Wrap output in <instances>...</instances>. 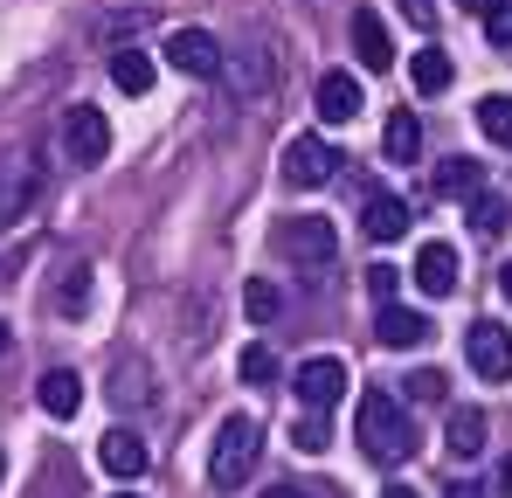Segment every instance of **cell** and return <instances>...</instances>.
I'll return each instance as SVG.
<instances>
[{"mask_svg":"<svg viewBox=\"0 0 512 498\" xmlns=\"http://www.w3.org/2000/svg\"><path fill=\"white\" fill-rule=\"evenodd\" d=\"M353 436H360V450H367V464H409V450H416V429H409V415H402V395H388V388H374V395H360V409H353Z\"/></svg>","mask_w":512,"mask_h":498,"instance_id":"cell-1","label":"cell"},{"mask_svg":"<svg viewBox=\"0 0 512 498\" xmlns=\"http://www.w3.org/2000/svg\"><path fill=\"white\" fill-rule=\"evenodd\" d=\"M256 457H263V422H256V415H229V422L215 429V450H208V485H215V492L250 485Z\"/></svg>","mask_w":512,"mask_h":498,"instance_id":"cell-2","label":"cell"},{"mask_svg":"<svg viewBox=\"0 0 512 498\" xmlns=\"http://www.w3.org/2000/svg\"><path fill=\"white\" fill-rule=\"evenodd\" d=\"M333 222H319V215H291V222H277V256L284 263H305V270H319V263H333Z\"/></svg>","mask_w":512,"mask_h":498,"instance_id":"cell-3","label":"cell"},{"mask_svg":"<svg viewBox=\"0 0 512 498\" xmlns=\"http://www.w3.org/2000/svg\"><path fill=\"white\" fill-rule=\"evenodd\" d=\"M291 395H298L305 409H319V415L340 409V402H346V360H340V353H312V360L291 374Z\"/></svg>","mask_w":512,"mask_h":498,"instance_id":"cell-4","label":"cell"},{"mask_svg":"<svg viewBox=\"0 0 512 498\" xmlns=\"http://www.w3.org/2000/svg\"><path fill=\"white\" fill-rule=\"evenodd\" d=\"M277 166H284L291 187H326V180L340 173V146H326L319 132H298V139L284 146V160H277Z\"/></svg>","mask_w":512,"mask_h":498,"instance_id":"cell-5","label":"cell"},{"mask_svg":"<svg viewBox=\"0 0 512 498\" xmlns=\"http://www.w3.org/2000/svg\"><path fill=\"white\" fill-rule=\"evenodd\" d=\"M464 360H471L478 381H512V332L499 319H478L464 332Z\"/></svg>","mask_w":512,"mask_h":498,"instance_id":"cell-6","label":"cell"},{"mask_svg":"<svg viewBox=\"0 0 512 498\" xmlns=\"http://www.w3.org/2000/svg\"><path fill=\"white\" fill-rule=\"evenodd\" d=\"M63 153H70V166H97L111 153V125H104L97 104H70L63 111Z\"/></svg>","mask_w":512,"mask_h":498,"instance_id":"cell-7","label":"cell"},{"mask_svg":"<svg viewBox=\"0 0 512 498\" xmlns=\"http://www.w3.org/2000/svg\"><path fill=\"white\" fill-rule=\"evenodd\" d=\"M215 77H229L236 97H263V90L277 83V63H270V49H263V42H243L236 56L222 49V70H215Z\"/></svg>","mask_w":512,"mask_h":498,"instance_id":"cell-8","label":"cell"},{"mask_svg":"<svg viewBox=\"0 0 512 498\" xmlns=\"http://www.w3.org/2000/svg\"><path fill=\"white\" fill-rule=\"evenodd\" d=\"M167 63L180 70V77H215V70H222V42H215L208 28H173Z\"/></svg>","mask_w":512,"mask_h":498,"instance_id":"cell-9","label":"cell"},{"mask_svg":"<svg viewBox=\"0 0 512 498\" xmlns=\"http://www.w3.org/2000/svg\"><path fill=\"white\" fill-rule=\"evenodd\" d=\"M360 229H367V243H402V236H409V208H402V194L367 187V194H360Z\"/></svg>","mask_w":512,"mask_h":498,"instance_id":"cell-10","label":"cell"},{"mask_svg":"<svg viewBox=\"0 0 512 498\" xmlns=\"http://www.w3.org/2000/svg\"><path fill=\"white\" fill-rule=\"evenodd\" d=\"M35 194H42V173H35L28 153H21V160H0V229L21 222V215L35 208Z\"/></svg>","mask_w":512,"mask_h":498,"instance_id":"cell-11","label":"cell"},{"mask_svg":"<svg viewBox=\"0 0 512 498\" xmlns=\"http://www.w3.org/2000/svg\"><path fill=\"white\" fill-rule=\"evenodd\" d=\"M346 35H353V56H360V70H374V77H381V70L395 63V42H388V21H381L374 7H360V14L346 21Z\"/></svg>","mask_w":512,"mask_h":498,"instance_id":"cell-12","label":"cell"},{"mask_svg":"<svg viewBox=\"0 0 512 498\" xmlns=\"http://www.w3.org/2000/svg\"><path fill=\"white\" fill-rule=\"evenodd\" d=\"M409 284H416L423 298H450V291H457V249H450V243H423V249H416Z\"/></svg>","mask_w":512,"mask_h":498,"instance_id":"cell-13","label":"cell"},{"mask_svg":"<svg viewBox=\"0 0 512 498\" xmlns=\"http://www.w3.org/2000/svg\"><path fill=\"white\" fill-rule=\"evenodd\" d=\"M97 464H104L118 485H132V478L153 464V450H146V436H132V429H111V436L97 443Z\"/></svg>","mask_w":512,"mask_h":498,"instance_id":"cell-14","label":"cell"},{"mask_svg":"<svg viewBox=\"0 0 512 498\" xmlns=\"http://www.w3.org/2000/svg\"><path fill=\"white\" fill-rule=\"evenodd\" d=\"M374 332H381V346L409 353V346H423V339H429V319L416 312V305H381V312H374Z\"/></svg>","mask_w":512,"mask_h":498,"instance_id":"cell-15","label":"cell"},{"mask_svg":"<svg viewBox=\"0 0 512 498\" xmlns=\"http://www.w3.org/2000/svg\"><path fill=\"white\" fill-rule=\"evenodd\" d=\"M319 118H326V125H353V118H360V77L326 70V77H319Z\"/></svg>","mask_w":512,"mask_h":498,"instance_id":"cell-16","label":"cell"},{"mask_svg":"<svg viewBox=\"0 0 512 498\" xmlns=\"http://www.w3.org/2000/svg\"><path fill=\"white\" fill-rule=\"evenodd\" d=\"M35 402L56 415V422H70V415L84 409V381H77L70 367H49V374H42V388H35Z\"/></svg>","mask_w":512,"mask_h":498,"instance_id":"cell-17","label":"cell"},{"mask_svg":"<svg viewBox=\"0 0 512 498\" xmlns=\"http://www.w3.org/2000/svg\"><path fill=\"white\" fill-rule=\"evenodd\" d=\"M429 187H436V194H450V201H471V194L485 187V166L471 160V153H450V160L429 173Z\"/></svg>","mask_w":512,"mask_h":498,"instance_id":"cell-18","label":"cell"},{"mask_svg":"<svg viewBox=\"0 0 512 498\" xmlns=\"http://www.w3.org/2000/svg\"><path fill=\"white\" fill-rule=\"evenodd\" d=\"M485 409H450V429H443V443H450V457H485Z\"/></svg>","mask_w":512,"mask_h":498,"instance_id":"cell-19","label":"cell"},{"mask_svg":"<svg viewBox=\"0 0 512 498\" xmlns=\"http://www.w3.org/2000/svg\"><path fill=\"white\" fill-rule=\"evenodd\" d=\"M381 153H388L395 166H416V153H423V125H416V111H395V118H388Z\"/></svg>","mask_w":512,"mask_h":498,"instance_id":"cell-20","label":"cell"},{"mask_svg":"<svg viewBox=\"0 0 512 498\" xmlns=\"http://www.w3.org/2000/svg\"><path fill=\"white\" fill-rule=\"evenodd\" d=\"M409 77H416V90H423V97H443V90H450V77H457V70H450V56H443V49H436V42H423V49H416V56H409Z\"/></svg>","mask_w":512,"mask_h":498,"instance_id":"cell-21","label":"cell"},{"mask_svg":"<svg viewBox=\"0 0 512 498\" xmlns=\"http://www.w3.org/2000/svg\"><path fill=\"white\" fill-rule=\"evenodd\" d=\"M111 83H118L125 97H146V90H153V56H146V49H111Z\"/></svg>","mask_w":512,"mask_h":498,"instance_id":"cell-22","label":"cell"},{"mask_svg":"<svg viewBox=\"0 0 512 498\" xmlns=\"http://www.w3.org/2000/svg\"><path fill=\"white\" fill-rule=\"evenodd\" d=\"M243 312H250L256 326H270V319L284 312V291H277L270 277H250V284H243Z\"/></svg>","mask_w":512,"mask_h":498,"instance_id":"cell-23","label":"cell"},{"mask_svg":"<svg viewBox=\"0 0 512 498\" xmlns=\"http://www.w3.org/2000/svg\"><path fill=\"white\" fill-rule=\"evenodd\" d=\"M478 132H485L492 146H512V97H506V90L478 104Z\"/></svg>","mask_w":512,"mask_h":498,"instance_id":"cell-24","label":"cell"},{"mask_svg":"<svg viewBox=\"0 0 512 498\" xmlns=\"http://www.w3.org/2000/svg\"><path fill=\"white\" fill-rule=\"evenodd\" d=\"M506 201H499V194H485V187H478V194H471V229H478V236H499V229H506Z\"/></svg>","mask_w":512,"mask_h":498,"instance_id":"cell-25","label":"cell"},{"mask_svg":"<svg viewBox=\"0 0 512 498\" xmlns=\"http://www.w3.org/2000/svg\"><path fill=\"white\" fill-rule=\"evenodd\" d=\"M236 367H243V381H250V388H270V381H277V353H270L263 339L243 346V360H236Z\"/></svg>","mask_w":512,"mask_h":498,"instance_id":"cell-26","label":"cell"},{"mask_svg":"<svg viewBox=\"0 0 512 498\" xmlns=\"http://www.w3.org/2000/svg\"><path fill=\"white\" fill-rule=\"evenodd\" d=\"M443 388H450V381H443L436 367H416V374L402 381V402H443Z\"/></svg>","mask_w":512,"mask_h":498,"instance_id":"cell-27","label":"cell"},{"mask_svg":"<svg viewBox=\"0 0 512 498\" xmlns=\"http://www.w3.org/2000/svg\"><path fill=\"white\" fill-rule=\"evenodd\" d=\"M56 305H63V312H84V305H90V270H84V263H77V270L63 277V291H56Z\"/></svg>","mask_w":512,"mask_h":498,"instance_id":"cell-28","label":"cell"},{"mask_svg":"<svg viewBox=\"0 0 512 498\" xmlns=\"http://www.w3.org/2000/svg\"><path fill=\"white\" fill-rule=\"evenodd\" d=\"M395 284H402L395 263H374V270H367V298H374V305H395Z\"/></svg>","mask_w":512,"mask_h":498,"instance_id":"cell-29","label":"cell"},{"mask_svg":"<svg viewBox=\"0 0 512 498\" xmlns=\"http://www.w3.org/2000/svg\"><path fill=\"white\" fill-rule=\"evenodd\" d=\"M478 21H485V35H492L499 49H512V0H492V7H485Z\"/></svg>","mask_w":512,"mask_h":498,"instance_id":"cell-30","label":"cell"},{"mask_svg":"<svg viewBox=\"0 0 512 498\" xmlns=\"http://www.w3.org/2000/svg\"><path fill=\"white\" fill-rule=\"evenodd\" d=\"M291 443H298V450H326V415L305 409V415H298V429H291Z\"/></svg>","mask_w":512,"mask_h":498,"instance_id":"cell-31","label":"cell"},{"mask_svg":"<svg viewBox=\"0 0 512 498\" xmlns=\"http://www.w3.org/2000/svg\"><path fill=\"white\" fill-rule=\"evenodd\" d=\"M118 402H146V388H139V367H118V388H111Z\"/></svg>","mask_w":512,"mask_h":498,"instance_id":"cell-32","label":"cell"},{"mask_svg":"<svg viewBox=\"0 0 512 498\" xmlns=\"http://www.w3.org/2000/svg\"><path fill=\"white\" fill-rule=\"evenodd\" d=\"M263 498H312V492H298V485H270Z\"/></svg>","mask_w":512,"mask_h":498,"instance_id":"cell-33","label":"cell"},{"mask_svg":"<svg viewBox=\"0 0 512 498\" xmlns=\"http://www.w3.org/2000/svg\"><path fill=\"white\" fill-rule=\"evenodd\" d=\"M381 498H423V492H416V485H388Z\"/></svg>","mask_w":512,"mask_h":498,"instance_id":"cell-34","label":"cell"},{"mask_svg":"<svg viewBox=\"0 0 512 498\" xmlns=\"http://www.w3.org/2000/svg\"><path fill=\"white\" fill-rule=\"evenodd\" d=\"M443 498H485V492H478V485H450Z\"/></svg>","mask_w":512,"mask_h":498,"instance_id":"cell-35","label":"cell"},{"mask_svg":"<svg viewBox=\"0 0 512 498\" xmlns=\"http://www.w3.org/2000/svg\"><path fill=\"white\" fill-rule=\"evenodd\" d=\"M499 485H506V492H512V457H506V464H499Z\"/></svg>","mask_w":512,"mask_h":498,"instance_id":"cell-36","label":"cell"},{"mask_svg":"<svg viewBox=\"0 0 512 498\" xmlns=\"http://www.w3.org/2000/svg\"><path fill=\"white\" fill-rule=\"evenodd\" d=\"M499 291H506V298H512V263H506V270H499Z\"/></svg>","mask_w":512,"mask_h":498,"instance_id":"cell-37","label":"cell"},{"mask_svg":"<svg viewBox=\"0 0 512 498\" xmlns=\"http://www.w3.org/2000/svg\"><path fill=\"white\" fill-rule=\"evenodd\" d=\"M457 7H471V14H485V7H492V0H457Z\"/></svg>","mask_w":512,"mask_h":498,"instance_id":"cell-38","label":"cell"},{"mask_svg":"<svg viewBox=\"0 0 512 498\" xmlns=\"http://www.w3.org/2000/svg\"><path fill=\"white\" fill-rule=\"evenodd\" d=\"M0 353H7V326H0Z\"/></svg>","mask_w":512,"mask_h":498,"instance_id":"cell-39","label":"cell"},{"mask_svg":"<svg viewBox=\"0 0 512 498\" xmlns=\"http://www.w3.org/2000/svg\"><path fill=\"white\" fill-rule=\"evenodd\" d=\"M118 498H139V492H118Z\"/></svg>","mask_w":512,"mask_h":498,"instance_id":"cell-40","label":"cell"}]
</instances>
